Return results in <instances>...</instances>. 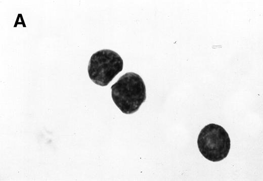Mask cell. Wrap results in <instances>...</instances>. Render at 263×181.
<instances>
[{
  "instance_id": "cell-1",
  "label": "cell",
  "mask_w": 263,
  "mask_h": 181,
  "mask_svg": "<svg viewBox=\"0 0 263 181\" xmlns=\"http://www.w3.org/2000/svg\"><path fill=\"white\" fill-rule=\"evenodd\" d=\"M112 100L126 114L137 111L146 99V90L141 77L134 72L121 76L111 87Z\"/></svg>"
},
{
  "instance_id": "cell-3",
  "label": "cell",
  "mask_w": 263,
  "mask_h": 181,
  "mask_svg": "<svg viewBox=\"0 0 263 181\" xmlns=\"http://www.w3.org/2000/svg\"><path fill=\"white\" fill-rule=\"evenodd\" d=\"M122 58L108 49L98 51L91 56L87 68L90 79L96 84L107 86L123 69Z\"/></svg>"
},
{
  "instance_id": "cell-2",
  "label": "cell",
  "mask_w": 263,
  "mask_h": 181,
  "mask_svg": "<svg viewBox=\"0 0 263 181\" xmlns=\"http://www.w3.org/2000/svg\"><path fill=\"white\" fill-rule=\"evenodd\" d=\"M197 145L204 158L212 162H217L228 156L231 141L228 132L222 126L210 123L200 131Z\"/></svg>"
}]
</instances>
